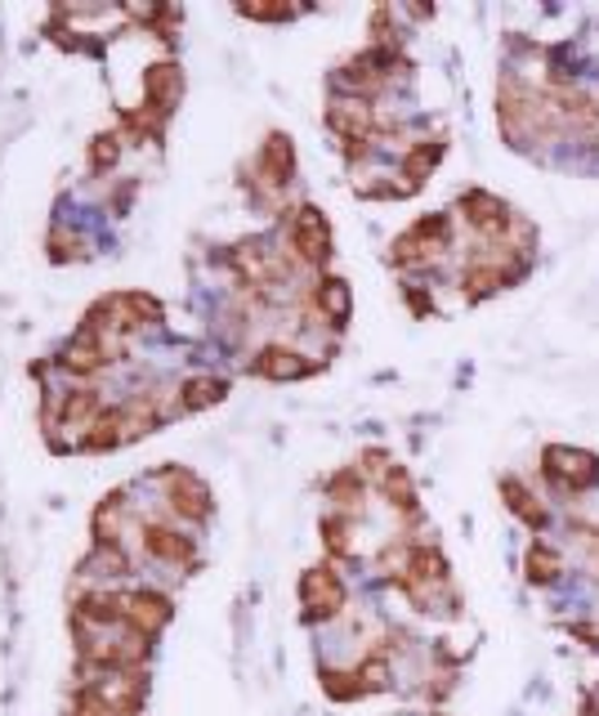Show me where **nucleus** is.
I'll use <instances>...</instances> for the list:
<instances>
[{"label":"nucleus","mask_w":599,"mask_h":716,"mask_svg":"<svg viewBox=\"0 0 599 716\" xmlns=\"http://www.w3.org/2000/svg\"><path fill=\"white\" fill-rule=\"evenodd\" d=\"M86 328H103V332H144L153 322H162V300L148 296V291H112L103 296L95 309H86Z\"/></svg>","instance_id":"obj_1"},{"label":"nucleus","mask_w":599,"mask_h":716,"mask_svg":"<svg viewBox=\"0 0 599 716\" xmlns=\"http://www.w3.org/2000/svg\"><path fill=\"white\" fill-rule=\"evenodd\" d=\"M331 246H336V238H331V220L318 207H296L291 220H287V251H291L296 265L326 269Z\"/></svg>","instance_id":"obj_2"},{"label":"nucleus","mask_w":599,"mask_h":716,"mask_svg":"<svg viewBox=\"0 0 599 716\" xmlns=\"http://www.w3.org/2000/svg\"><path fill=\"white\" fill-rule=\"evenodd\" d=\"M452 242V216L443 211H430L421 216L408 233H398L389 255H393V265H408V269H421V265H434V260L443 255V246Z\"/></svg>","instance_id":"obj_3"},{"label":"nucleus","mask_w":599,"mask_h":716,"mask_svg":"<svg viewBox=\"0 0 599 716\" xmlns=\"http://www.w3.org/2000/svg\"><path fill=\"white\" fill-rule=\"evenodd\" d=\"M117 359H125V337L103 332V328H86V322H81V332L68 341V350L58 354V363H63L68 376H99Z\"/></svg>","instance_id":"obj_4"},{"label":"nucleus","mask_w":599,"mask_h":716,"mask_svg":"<svg viewBox=\"0 0 599 716\" xmlns=\"http://www.w3.org/2000/svg\"><path fill=\"white\" fill-rule=\"evenodd\" d=\"M456 211L465 216V224H470L479 238H488V242H501V246H514V251H523L519 242H514V229H519V216L497 198V192H484V188H470V192H461V202H456Z\"/></svg>","instance_id":"obj_5"},{"label":"nucleus","mask_w":599,"mask_h":716,"mask_svg":"<svg viewBox=\"0 0 599 716\" xmlns=\"http://www.w3.org/2000/svg\"><path fill=\"white\" fill-rule=\"evenodd\" d=\"M233 274L246 283V287H287V278H291V260L287 255H278V251H269L259 238H246V242H237L233 246Z\"/></svg>","instance_id":"obj_6"},{"label":"nucleus","mask_w":599,"mask_h":716,"mask_svg":"<svg viewBox=\"0 0 599 716\" xmlns=\"http://www.w3.org/2000/svg\"><path fill=\"white\" fill-rule=\"evenodd\" d=\"M542 471H546V480H551L555 488H564V493H586V488H595V480H599V458H595V452H581V448L551 443V448L542 452Z\"/></svg>","instance_id":"obj_7"},{"label":"nucleus","mask_w":599,"mask_h":716,"mask_svg":"<svg viewBox=\"0 0 599 716\" xmlns=\"http://www.w3.org/2000/svg\"><path fill=\"white\" fill-rule=\"evenodd\" d=\"M345 609V582L341 573H331L326 564L300 573V614L304 623H326Z\"/></svg>","instance_id":"obj_8"},{"label":"nucleus","mask_w":599,"mask_h":716,"mask_svg":"<svg viewBox=\"0 0 599 716\" xmlns=\"http://www.w3.org/2000/svg\"><path fill=\"white\" fill-rule=\"evenodd\" d=\"M162 493H166V506H170L179 519H188V525H202V519L215 510L211 488L197 480L192 471H184V466H170V471L162 475Z\"/></svg>","instance_id":"obj_9"},{"label":"nucleus","mask_w":599,"mask_h":716,"mask_svg":"<svg viewBox=\"0 0 599 716\" xmlns=\"http://www.w3.org/2000/svg\"><path fill=\"white\" fill-rule=\"evenodd\" d=\"M255 170H259L264 192H269V198H282V192L291 188V179H296V144H291V135H282V130L264 135V144L255 153Z\"/></svg>","instance_id":"obj_10"},{"label":"nucleus","mask_w":599,"mask_h":716,"mask_svg":"<svg viewBox=\"0 0 599 716\" xmlns=\"http://www.w3.org/2000/svg\"><path fill=\"white\" fill-rule=\"evenodd\" d=\"M121 609H125V618H121V627H130V631H140V636H148V640H157V631L170 623V596H162V592H153V587H140V592H130V596H121Z\"/></svg>","instance_id":"obj_11"},{"label":"nucleus","mask_w":599,"mask_h":716,"mask_svg":"<svg viewBox=\"0 0 599 716\" xmlns=\"http://www.w3.org/2000/svg\"><path fill=\"white\" fill-rule=\"evenodd\" d=\"M184 99V73H179V63H153V68L144 73V108L153 117H170Z\"/></svg>","instance_id":"obj_12"},{"label":"nucleus","mask_w":599,"mask_h":716,"mask_svg":"<svg viewBox=\"0 0 599 716\" xmlns=\"http://www.w3.org/2000/svg\"><path fill=\"white\" fill-rule=\"evenodd\" d=\"M121 408V443H135L144 434H153L162 421H166V408H162V395L157 389H140V395H130Z\"/></svg>","instance_id":"obj_13"},{"label":"nucleus","mask_w":599,"mask_h":716,"mask_svg":"<svg viewBox=\"0 0 599 716\" xmlns=\"http://www.w3.org/2000/svg\"><path fill=\"white\" fill-rule=\"evenodd\" d=\"M103 395L95 385H77V389H63V395L54 399V421L68 426V430H90V421L103 412Z\"/></svg>","instance_id":"obj_14"},{"label":"nucleus","mask_w":599,"mask_h":716,"mask_svg":"<svg viewBox=\"0 0 599 716\" xmlns=\"http://www.w3.org/2000/svg\"><path fill=\"white\" fill-rule=\"evenodd\" d=\"M144 551L162 564H179V569H188L197 560V542L188 533H179L170 525H153V519L144 525Z\"/></svg>","instance_id":"obj_15"},{"label":"nucleus","mask_w":599,"mask_h":716,"mask_svg":"<svg viewBox=\"0 0 599 716\" xmlns=\"http://www.w3.org/2000/svg\"><path fill=\"white\" fill-rule=\"evenodd\" d=\"M309 309L322 313V322H331V328H345V322H350V309H354L350 283L322 274V278L313 283V291H309Z\"/></svg>","instance_id":"obj_16"},{"label":"nucleus","mask_w":599,"mask_h":716,"mask_svg":"<svg viewBox=\"0 0 599 716\" xmlns=\"http://www.w3.org/2000/svg\"><path fill=\"white\" fill-rule=\"evenodd\" d=\"M251 372L264 376V381H300V376L313 372V363H309L300 350H291V345H264V350L255 354Z\"/></svg>","instance_id":"obj_17"},{"label":"nucleus","mask_w":599,"mask_h":716,"mask_svg":"<svg viewBox=\"0 0 599 716\" xmlns=\"http://www.w3.org/2000/svg\"><path fill=\"white\" fill-rule=\"evenodd\" d=\"M224 395H229V381H224V376H188V381L179 385V408H184V412H207V408H215Z\"/></svg>","instance_id":"obj_18"},{"label":"nucleus","mask_w":599,"mask_h":716,"mask_svg":"<svg viewBox=\"0 0 599 716\" xmlns=\"http://www.w3.org/2000/svg\"><path fill=\"white\" fill-rule=\"evenodd\" d=\"M501 497H506L510 515H514V519H523L528 529H537V533H542V529L551 525V510H546L537 497H532V493H528L519 480H501Z\"/></svg>","instance_id":"obj_19"},{"label":"nucleus","mask_w":599,"mask_h":716,"mask_svg":"<svg viewBox=\"0 0 599 716\" xmlns=\"http://www.w3.org/2000/svg\"><path fill=\"white\" fill-rule=\"evenodd\" d=\"M443 153H447V144L443 140H425V144H412L408 148V157H403V192H417L421 184H425V175L443 162Z\"/></svg>","instance_id":"obj_20"},{"label":"nucleus","mask_w":599,"mask_h":716,"mask_svg":"<svg viewBox=\"0 0 599 716\" xmlns=\"http://www.w3.org/2000/svg\"><path fill=\"white\" fill-rule=\"evenodd\" d=\"M326 488H331V502H336V515H354L363 506V497H367V484H363V471L358 466L336 471Z\"/></svg>","instance_id":"obj_21"},{"label":"nucleus","mask_w":599,"mask_h":716,"mask_svg":"<svg viewBox=\"0 0 599 716\" xmlns=\"http://www.w3.org/2000/svg\"><path fill=\"white\" fill-rule=\"evenodd\" d=\"M121 519H125V497L108 493L95 510V547H121Z\"/></svg>","instance_id":"obj_22"},{"label":"nucleus","mask_w":599,"mask_h":716,"mask_svg":"<svg viewBox=\"0 0 599 716\" xmlns=\"http://www.w3.org/2000/svg\"><path fill=\"white\" fill-rule=\"evenodd\" d=\"M559 555L551 551V542H532L528 547V555H523V573H528V582L532 587H551V582L559 577Z\"/></svg>","instance_id":"obj_23"},{"label":"nucleus","mask_w":599,"mask_h":716,"mask_svg":"<svg viewBox=\"0 0 599 716\" xmlns=\"http://www.w3.org/2000/svg\"><path fill=\"white\" fill-rule=\"evenodd\" d=\"M376 488H380V497H385L393 510H417V484H412L408 466H389L385 480H380Z\"/></svg>","instance_id":"obj_24"},{"label":"nucleus","mask_w":599,"mask_h":716,"mask_svg":"<svg viewBox=\"0 0 599 716\" xmlns=\"http://www.w3.org/2000/svg\"><path fill=\"white\" fill-rule=\"evenodd\" d=\"M322 547L336 555V560H350L354 555V525H350V515H326L322 519Z\"/></svg>","instance_id":"obj_25"},{"label":"nucleus","mask_w":599,"mask_h":716,"mask_svg":"<svg viewBox=\"0 0 599 716\" xmlns=\"http://www.w3.org/2000/svg\"><path fill=\"white\" fill-rule=\"evenodd\" d=\"M322 690H326V698H336V703H354V698H363L358 672H322Z\"/></svg>","instance_id":"obj_26"},{"label":"nucleus","mask_w":599,"mask_h":716,"mask_svg":"<svg viewBox=\"0 0 599 716\" xmlns=\"http://www.w3.org/2000/svg\"><path fill=\"white\" fill-rule=\"evenodd\" d=\"M45 246H49V255H54V260H73V255H81V246H86V242H81L73 229H63V224H58V229H49Z\"/></svg>","instance_id":"obj_27"},{"label":"nucleus","mask_w":599,"mask_h":716,"mask_svg":"<svg viewBox=\"0 0 599 716\" xmlns=\"http://www.w3.org/2000/svg\"><path fill=\"white\" fill-rule=\"evenodd\" d=\"M117 153H121V135H99V140H95V148H90V162L103 170V166H112V162H117Z\"/></svg>","instance_id":"obj_28"},{"label":"nucleus","mask_w":599,"mask_h":716,"mask_svg":"<svg viewBox=\"0 0 599 716\" xmlns=\"http://www.w3.org/2000/svg\"><path fill=\"white\" fill-rule=\"evenodd\" d=\"M242 14H246V19H264V23H282V19H291L296 10H291V5H264V10H251V5H246Z\"/></svg>","instance_id":"obj_29"}]
</instances>
